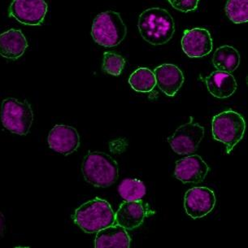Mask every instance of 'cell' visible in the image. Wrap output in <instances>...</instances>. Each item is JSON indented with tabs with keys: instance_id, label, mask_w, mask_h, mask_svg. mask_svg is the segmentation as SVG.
I'll use <instances>...</instances> for the list:
<instances>
[{
	"instance_id": "10",
	"label": "cell",
	"mask_w": 248,
	"mask_h": 248,
	"mask_svg": "<svg viewBox=\"0 0 248 248\" xmlns=\"http://www.w3.org/2000/svg\"><path fill=\"white\" fill-rule=\"evenodd\" d=\"M182 48L190 58H202L213 51V38L208 30L195 28L184 31Z\"/></svg>"
},
{
	"instance_id": "20",
	"label": "cell",
	"mask_w": 248,
	"mask_h": 248,
	"mask_svg": "<svg viewBox=\"0 0 248 248\" xmlns=\"http://www.w3.org/2000/svg\"><path fill=\"white\" fill-rule=\"evenodd\" d=\"M118 192L124 201H137L143 199L147 190L142 181L126 178L120 183Z\"/></svg>"
},
{
	"instance_id": "2",
	"label": "cell",
	"mask_w": 248,
	"mask_h": 248,
	"mask_svg": "<svg viewBox=\"0 0 248 248\" xmlns=\"http://www.w3.org/2000/svg\"><path fill=\"white\" fill-rule=\"evenodd\" d=\"M81 171L87 183L95 187L106 188L113 185L119 173L118 164L104 152H90L84 158Z\"/></svg>"
},
{
	"instance_id": "19",
	"label": "cell",
	"mask_w": 248,
	"mask_h": 248,
	"mask_svg": "<svg viewBox=\"0 0 248 248\" xmlns=\"http://www.w3.org/2000/svg\"><path fill=\"white\" fill-rule=\"evenodd\" d=\"M129 83L132 89L140 93H148L152 92L156 85L154 73L147 68L136 69L130 75Z\"/></svg>"
},
{
	"instance_id": "9",
	"label": "cell",
	"mask_w": 248,
	"mask_h": 248,
	"mask_svg": "<svg viewBox=\"0 0 248 248\" xmlns=\"http://www.w3.org/2000/svg\"><path fill=\"white\" fill-rule=\"evenodd\" d=\"M215 193L208 187H194L187 190L184 198L186 213L193 219L208 215L215 207Z\"/></svg>"
},
{
	"instance_id": "1",
	"label": "cell",
	"mask_w": 248,
	"mask_h": 248,
	"mask_svg": "<svg viewBox=\"0 0 248 248\" xmlns=\"http://www.w3.org/2000/svg\"><path fill=\"white\" fill-rule=\"evenodd\" d=\"M138 27L146 42L153 46L169 43L175 33L173 18L164 8H151L141 13Z\"/></svg>"
},
{
	"instance_id": "22",
	"label": "cell",
	"mask_w": 248,
	"mask_h": 248,
	"mask_svg": "<svg viewBox=\"0 0 248 248\" xmlns=\"http://www.w3.org/2000/svg\"><path fill=\"white\" fill-rule=\"evenodd\" d=\"M125 64L124 57L112 52H104L102 69L112 76H119Z\"/></svg>"
},
{
	"instance_id": "23",
	"label": "cell",
	"mask_w": 248,
	"mask_h": 248,
	"mask_svg": "<svg viewBox=\"0 0 248 248\" xmlns=\"http://www.w3.org/2000/svg\"><path fill=\"white\" fill-rule=\"evenodd\" d=\"M168 2L175 9L186 13L195 11L200 0H168Z\"/></svg>"
},
{
	"instance_id": "17",
	"label": "cell",
	"mask_w": 248,
	"mask_h": 248,
	"mask_svg": "<svg viewBox=\"0 0 248 248\" xmlns=\"http://www.w3.org/2000/svg\"><path fill=\"white\" fill-rule=\"evenodd\" d=\"M130 241L126 230L121 225L114 224L97 232L94 247L128 248L130 246Z\"/></svg>"
},
{
	"instance_id": "5",
	"label": "cell",
	"mask_w": 248,
	"mask_h": 248,
	"mask_svg": "<svg viewBox=\"0 0 248 248\" xmlns=\"http://www.w3.org/2000/svg\"><path fill=\"white\" fill-rule=\"evenodd\" d=\"M212 129L214 140L222 142L231 153L245 134V120L233 110L222 111L213 117Z\"/></svg>"
},
{
	"instance_id": "7",
	"label": "cell",
	"mask_w": 248,
	"mask_h": 248,
	"mask_svg": "<svg viewBox=\"0 0 248 248\" xmlns=\"http://www.w3.org/2000/svg\"><path fill=\"white\" fill-rule=\"evenodd\" d=\"M204 128L193 122V118L186 124L181 125L169 139L173 152L179 155H189L196 152L204 137Z\"/></svg>"
},
{
	"instance_id": "21",
	"label": "cell",
	"mask_w": 248,
	"mask_h": 248,
	"mask_svg": "<svg viewBox=\"0 0 248 248\" xmlns=\"http://www.w3.org/2000/svg\"><path fill=\"white\" fill-rule=\"evenodd\" d=\"M225 14L235 24L248 21V0H228L225 4Z\"/></svg>"
},
{
	"instance_id": "13",
	"label": "cell",
	"mask_w": 248,
	"mask_h": 248,
	"mask_svg": "<svg viewBox=\"0 0 248 248\" xmlns=\"http://www.w3.org/2000/svg\"><path fill=\"white\" fill-rule=\"evenodd\" d=\"M47 142L51 149L63 155H68L78 148L80 136L74 127L56 124L49 133Z\"/></svg>"
},
{
	"instance_id": "6",
	"label": "cell",
	"mask_w": 248,
	"mask_h": 248,
	"mask_svg": "<svg viewBox=\"0 0 248 248\" xmlns=\"http://www.w3.org/2000/svg\"><path fill=\"white\" fill-rule=\"evenodd\" d=\"M1 122L3 127L13 134L26 135L33 124V109L27 101L7 98L1 107Z\"/></svg>"
},
{
	"instance_id": "24",
	"label": "cell",
	"mask_w": 248,
	"mask_h": 248,
	"mask_svg": "<svg viewBox=\"0 0 248 248\" xmlns=\"http://www.w3.org/2000/svg\"><path fill=\"white\" fill-rule=\"evenodd\" d=\"M4 230H5V218L3 213L0 212V237L3 236Z\"/></svg>"
},
{
	"instance_id": "14",
	"label": "cell",
	"mask_w": 248,
	"mask_h": 248,
	"mask_svg": "<svg viewBox=\"0 0 248 248\" xmlns=\"http://www.w3.org/2000/svg\"><path fill=\"white\" fill-rule=\"evenodd\" d=\"M156 85L167 96H174L184 83V75L177 66L164 63L154 69Z\"/></svg>"
},
{
	"instance_id": "15",
	"label": "cell",
	"mask_w": 248,
	"mask_h": 248,
	"mask_svg": "<svg viewBox=\"0 0 248 248\" xmlns=\"http://www.w3.org/2000/svg\"><path fill=\"white\" fill-rule=\"evenodd\" d=\"M28 43L23 33L9 30L0 34V56L9 60H17L23 56Z\"/></svg>"
},
{
	"instance_id": "12",
	"label": "cell",
	"mask_w": 248,
	"mask_h": 248,
	"mask_svg": "<svg viewBox=\"0 0 248 248\" xmlns=\"http://www.w3.org/2000/svg\"><path fill=\"white\" fill-rule=\"evenodd\" d=\"M209 167L198 155H193L178 160L176 163L174 176L183 183L198 184L205 179Z\"/></svg>"
},
{
	"instance_id": "3",
	"label": "cell",
	"mask_w": 248,
	"mask_h": 248,
	"mask_svg": "<svg viewBox=\"0 0 248 248\" xmlns=\"http://www.w3.org/2000/svg\"><path fill=\"white\" fill-rule=\"evenodd\" d=\"M74 223L87 233H97L115 224V213L106 200L99 198L90 200L74 213Z\"/></svg>"
},
{
	"instance_id": "8",
	"label": "cell",
	"mask_w": 248,
	"mask_h": 248,
	"mask_svg": "<svg viewBox=\"0 0 248 248\" xmlns=\"http://www.w3.org/2000/svg\"><path fill=\"white\" fill-rule=\"evenodd\" d=\"M44 0H13L9 7V16L27 26L42 25L47 13Z\"/></svg>"
},
{
	"instance_id": "11",
	"label": "cell",
	"mask_w": 248,
	"mask_h": 248,
	"mask_svg": "<svg viewBox=\"0 0 248 248\" xmlns=\"http://www.w3.org/2000/svg\"><path fill=\"white\" fill-rule=\"evenodd\" d=\"M151 215V209L143 201H125L115 213V223L125 230H134L140 227L147 216Z\"/></svg>"
},
{
	"instance_id": "18",
	"label": "cell",
	"mask_w": 248,
	"mask_h": 248,
	"mask_svg": "<svg viewBox=\"0 0 248 248\" xmlns=\"http://www.w3.org/2000/svg\"><path fill=\"white\" fill-rule=\"evenodd\" d=\"M213 63L218 71L231 74L240 64V55L233 46L224 45L216 50Z\"/></svg>"
},
{
	"instance_id": "4",
	"label": "cell",
	"mask_w": 248,
	"mask_h": 248,
	"mask_svg": "<svg viewBox=\"0 0 248 248\" xmlns=\"http://www.w3.org/2000/svg\"><path fill=\"white\" fill-rule=\"evenodd\" d=\"M127 34L125 24L120 13L108 11L94 18L92 25V36L95 43L104 47L119 45Z\"/></svg>"
},
{
	"instance_id": "16",
	"label": "cell",
	"mask_w": 248,
	"mask_h": 248,
	"mask_svg": "<svg viewBox=\"0 0 248 248\" xmlns=\"http://www.w3.org/2000/svg\"><path fill=\"white\" fill-rule=\"evenodd\" d=\"M208 92L217 99H226L234 94L238 84L234 77L225 72L215 71L206 78Z\"/></svg>"
}]
</instances>
